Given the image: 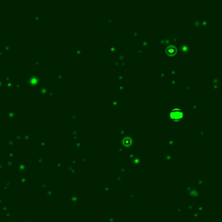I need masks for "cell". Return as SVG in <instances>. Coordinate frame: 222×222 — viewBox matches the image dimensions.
<instances>
[{
	"label": "cell",
	"instance_id": "1",
	"mask_svg": "<svg viewBox=\"0 0 222 222\" xmlns=\"http://www.w3.org/2000/svg\"><path fill=\"white\" fill-rule=\"evenodd\" d=\"M183 116L182 111L179 109H173L170 113V117L172 118L173 120L175 121H179L181 120Z\"/></svg>",
	"mask_w": 222,
	"mask_h": 222
}]
</instances>
